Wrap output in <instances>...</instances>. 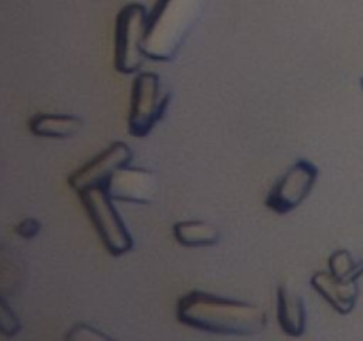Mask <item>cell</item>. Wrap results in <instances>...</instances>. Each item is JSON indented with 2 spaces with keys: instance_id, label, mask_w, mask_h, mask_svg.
I'll list each match as a JSON object with an SVG mask.
<instances>
[{
  "instance_id": "cell-1",
  "label": "cell",
  "mask_w": 363,
  "mask_h": 341,
  "mask_svg": "<svg viewBox=\"0 0 363 341\" xmlns=\"http://www.w3.org/2000/svg\"><path fill=\"white\" fill-rule=\"evenodd\" d=\"M178 322L226 336H255L267 327L264 309L250 302L191 291L178 301Z\"/></svg>"
},
{
  "instance_id": "cell-2",
  "label": "cell",
  "mask_w": 363,
  "mask_h": 341,
  "mask_svg": "<svg viewBox=\"0 0 363 341\" xmlns=\"http://www.w3.org/2000/svg\"><path fill=\"white\" fill-rule=\"evenodd\" d=\"M208 0H159L148 15L143 50L153 61H173L200 22Z\"/></svg>"
},
{
  "instance_id": "cell-3",
  "label": "cell",
  "mask_w": 363,
  "mask_h": 341,
  "mask_svg": "<svg viewBox=\"0 0 363 341\" xmlns=\"http://www.w3.org/2000/svg\"><path fill=\"white\" fill-rule=\"evenodd\" d=\"M79 197L106 249L113 256H121V254L128 253L134 245V240H132L123 219L114 208L113 197L107 194L106 187H91V189L79 192Z\"/></svg>"
},
{
  "instance_id": "cell-4",
  "label": "cell",
  "mask_w": 363,
  "mask_h": 341,
  "mask_svg": "<svg viewBox=\"0 0 363 341\" xmlns=\"http://www.w3.org/2000/svg\"><path fill=\"white\" fill-rule=\"evenodd\" d=\"M148 11L141 4H127L116 18L114 36V68L123 75L138 73L146 62L145 43Z\"/></svg>"
},
{
  "instance_id": "cell-5",
  "label": "cell",
  "mask_w": 363,
  "mask_h": 341,
  "mask_svg": "<svg viewBox=\"0 0 363 341\" xmlns=\"http://www.w3.org/2000/svg\"><path fill=\"white\" fill-rule=\"evenodd\" d=\"M169 102V91L162 88L160 76L157 73H139L132 88L128 134L134 137H146L164 117Z\"/></svg>"
},
{
  "instance_id": "cell-6",
  "label": "cell",
  "mask_w": 363,
  "mask_h": 341,
  "mask_svg": "<svg viewBox=\"0 0 363 341\" xmlns=\"http://www.w3.org/2000/svg\"><path fill=\"white\" fill-rule=\"evenodd\" d=\"M317 180V167L308 160H298L292 163L285 175L277 182L269 192L265 204L274 214H289L298 208L312 192Z\"/></svg>"
},
{
  "instance_id": "cell-7",
  "label": "cell",
  "mask_w": 363,
  "mask_h": 341,
  "mask_svg": "<svg viewBox=\"0 0 363 341\" xmlns=\"http://www.w3.org/2000/svg\"><path fill=\"white\" fill-rule=\"evenodd\" d=\"M132 162V149L125 142H114L109 148L104 149L99 156L75 170L68 180V185L75 192L91 189V187L106 185L114 170L128 166Z\"/></svg>"
},
{
  "instance_id": "cell-8",
  "label": "cell",
  "mask_w": 363,
  "mask_h": 341,
  "mask_svg": "<svg viewBox=\"0 0 363 341\" xmlns=\"http://www.w3.org/2000/svg\"><path fill=\"white\" fill-rule=\"evenodd\" d=\"M104 187L113 201L150 203L155 194V175L148 169L123 166L114 170Z\"/></svg>"
},
{
  "instance_id": "cell-9",
  "label": "cell",
  "mask_w": 363,
  "mask_h": 341,
  "mask_svg": "<svg viewBox=\"0 0 363 341\" xmlns=\"http://www.w3.org/2000/svg\"><path fill=\"white\" fill-rule=\"evenodd\" d=\"M312 287L340 315H349L354 309L359 291L358 281L338 279L331 272H315L312 276Z\"/></svg>"
},
{
  "instance_id": "cell-10",
  "label": "cell",
  "mask_w": 363,
  "mask_h": 341,
  "mask_svg": "<svg viewBox=\"0 0 363 341\" xmlns=\"http://www.w3.org/2000/svg\"><path fill=\"white\" fill-rule=\"evenodd\" d=\"M278 322L289 336H301L306 325L305 302L285 284L278 288Z\"/></svg>"
},
{
  "instance_id": "cell-11",
  "label": "cell",
  "mask_w": 363,
  "mask_h": 341,
  "mask_svg": "<svg viewBox=\"0 0 363 341\" xmlns=\"http://www.w3.org/2000/svg\"><path fill=\"white\" fill-rule=\"evenodd\" d=\"M84 121L68 114H38L29 121V128L34 135L45 139H68L79 134Z\"/></svg>"
},
{
  "instance_id": "cell-12",
  "label": "cell",
  "mask_w": 363,
  "mask_h": 341,
  "mask_svg": "<svg viewBox=\"0 0 363 341\" xmlns=\"http://www.w3.org/2000/svg\"><path fill=\"white\" fill-rule=\"evenodd\" d=\"M178 243L186 247H208L219 242V229L203 221H182L173 226Z\"/></svg>"
},
{
  "instance_id": "cell-13",
  "label": "cell",
  "mask_w": 363,
  "mask_h": 341,
  "mask_svg": "<svg viewBox=\"0 0 363 341\" xmlns=\"http://www.w3.org/2000/svg\"><path fill=\"white\" fill-rule=\"evenodd\" d=\"M330 272L338 279H354L358 281L359 276H363V258L359 262H354L351 253L345 249L335 250L330 256Z\"/></svg>"
},
{
  "instance_id": "cell-14",
  "label": "cell",
  "mask_w": 363,
  "mask_h": 341,
  "mask_svg": "<svg viewBox=\"0 0 363 341\" xmlns=\"http://www.w3.org/2000/svg\"><path fill=\"white\" fill-rule=\"evenodd\" d=\"M22 329V323H20L18 316L15 315L11 308H9L8 302L4 301V297L0 295V333L4 336L11 337L16 336Z\"/></svg>"
},
{
  "instance_id": "cell-15",
  "label": "cell",
  "mask_w": 363,
  "mask_h": 341,
  "mask_svg": "<svg viewBox=\"0 0 363 341\" xmlns=\"http://www.w3.org/2000/svg\"><path fill=\"white\" fill-rule=\"evenodd\" d=\"M66 340H69V341H109V336L104 333H100L96 327H91V325H87V323H79V325H75L68 334H66Z\"/></svg>"
},
{
  "instance_id": "cell-16",
  "label": "cell",
  "mask_w": 363,
  "mask_h": 341,
  "mask_svg": "<svg viewBox=\"0 0 363 341\" xmlns=\"http://www.w3.org/2000/svg\"><path fill=\"white\" fill-rule=\"evenodd\" d=\"M40 231H41V224H40V221H36V219H26V221H22L15 228L16 235L22 236V238H26V240L34 238V236H36Z\"/></svg>"
},
{
  "instance_id": "cell-17",
  "label": "cell",
  "mask_w": 363,
  "mask_h": 341,
  "mask_svg": "<svg viewBox=\"0 0 363 341\" xmlns=\"http://www.w3.org/2000/svg\"><path fill=\"white\" fill-rule=\"evenodd\" d=\"M362 89H363V79H362Z\"/></svg>"
}]
</instances>
